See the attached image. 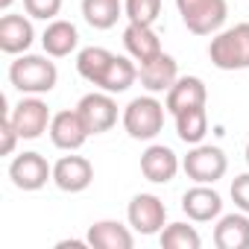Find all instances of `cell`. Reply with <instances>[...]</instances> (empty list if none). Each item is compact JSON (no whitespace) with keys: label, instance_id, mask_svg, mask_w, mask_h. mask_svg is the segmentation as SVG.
I'll list each match as a JSON object with an SVG mask.
<instances>
[{"label":"cell","instance_id":"cell-25","mask_svg":"<svg viewBox=\"0 0 249 249\" xmlns=\"http://www.w3.org/2000/svg\"><path fill=\"white\" fill-rule=\"evenodd\" d=\"M159 240H161L164 249H199L202 246L199 231L194 226H188V223H170V226H164L161 234H159Z\"/></svg>","mask_w":249,"mask_h":249},{"label":"cell","instance_id":"cell-30","mask_svg":"<svg viewBox=\"0 0 249 249\" xmlns=\"http://www.w3.org/2000/svg\"><path fill=\"white\" fill-rule=\"evenodd\" d=\"M12 3H15V0H0V9H3V12H6V9H9Z\"/></svg>","mask_w":249,"mask_h":249},{"label":"cell","instance_id":"cell-12","mask_svg":"<svg viewBox=\"0 0 249 249\" xmlns=\"http://www.w3.org/2000/svg\"><path fill=\"white\" fill-rule=\"evenodd\" d=\"M179 167H182L179 156H176L170 147H164V144H153V147H147V150L141 153V173H144V179L153 182V185H167V182H173L176 173H179Z\"/></svg>","mask_w":249,"mask_h":249},{"label":"cell","instance_id":"cell-5","mask_svg":"<svg viewBox=\"0 0 249 249\" xmlns=\"http://www.w3.org/2000/svg\"><path fill=\"white\" fill-rule=\"evenodd\" d=\"M182 170L188 173L191 182L196 185H214L226 176L229 170V159L220 147H211V144H194L188 150V156L182 159Z\"/></svg>","mask_w":249,"mask_h":249},{"label":"cell","instance_id":"cell-14","mask_svg":"<svg viewBox=\"0 0 249 249\" xmlns=\"http://www.w3.org/2000/svg\"><path fill=\"white\" fill-rule=\"evenodd\" d=\"M123 47H126V53L138 65H147V62H153L156 56L164 53L161 50V38L147 24H126V30H123Z\"/></svg>","mask_w":249,"mask_h":249},{"label":"cell","instance_id":"cell-22","mask_svg":"<svg viewBox=\"0 0 249 249\" xmlns=\"http://www.w3.org/2000/svg\"><path fill=\"white\" fill-rule=\"evenodd\" d=\"M111 59H114V53L106 50V47H85V50H79V56H76V73H79L85 82H91V85L100 88V82H103V76H106Z\"/></svg>","mask_w":249,"mask_h":249},{"label":"cell","instance_id":"cell-21","mask_svg":"<svg viewBox=\"0 0 249 249\" xmlns=\"http://www.w3.org/2000/svg\"><path fill=\"white\" fill-rule=\"evenodd\" d=\"M138 79V68H135V59L132 56H114L103 82H100V91H108V94H123L129 91Z\"/></svg>","mask_w":249,"mask_h":249},{"label":"cell","instance_id":"cell-1","mask_svg":"<svg viewBox=\"0 0 249 249\" xmlns=\"http://www.w3.org/2000/svg\"><path fill=\"white\" fill-rule=\"evenodd\" d=\"M9 82L12 88H18L21 94H50L59 82V68L56 62H50L47 56H36V53H21L12 65H9Z\"/></svg>","mask_w":249,"mask_h":249},{"label":"cell","instance_id":"cell-20","mask_svg":"<svg viewBox=\"0 0 249 249\" xmlns=\"http://www.w3.org/2000/svg\"><path fill=\"white\" fill-rule=\"evenodd\" d=\"M76 44H79L76 27H73L71 21H62V18L50 21L47 30H44V36H41V47H44V53H47L50 59H65V56H71V53L76 50Z\"/></svg>","mask_w":249,"mask_h":249},{"label":"cell","instance_id":"cell-28","mask_svg":"<svg viewBox=\"0 0 249 249\" xmlns=\"http://www.w3.org/2000/svg\"><path fill=\"white\" fill-rule=\"evenodd\" d=\"M0 135H3V147H0V153H3V156H12L21 135H18V129H15L9 111H3V117H0Z\"/></svg>","mask_w":249,"mask_h":249},{"label":"cell","instance_id":"cell-6","mask_svg":"<svg viewBox=\"0 0 249 249\" xmlns=\"http://www.w3.org/2000/svg\"><path fill=\"white\" fill-rule=\"evenodd\" d=\"M9 117L24 141H36L44 132H50V120H53L50 106L36 94H24V100L15 108H9Z\"/></svg>","mask_w":249,"mask_h":249},{"label":"cell","instance_id":"cell-16","mask_svg":"<svg viewBox=\"0 0 249 249\" xmlns=\"http://www.w3.org/2000/svg\"><path fill=\"white\" fill-rule=\"evenodd\" d=\"M138 79H141V85H144L150 94H167L170 85L179 79V65H176L173 56L161 53V56H156L153 62H147V65L138 68Z\"/></svg>","mask_w":249,"mask_h":249},{"label":"cell","instance_id":"cell-18","mask_svg":"<svg viewBox=\"0 0 249 249\" xmlns=\"http://www.w3.org/2000/svg\"><path fill=\"white\" fill-rule=\"evenodd\" d=\"M214 246L217 249H249V214H223L214 226Z\"/></svg>","mask_w":249,"mask_h":249},{"label":"cell","instance_id":"cell-11","mask_svg":"<svg viewBox=\"0 0 249 249\" xmlns=\"http://www.w3.org/2000/svg\"><path fill=\"white\" fill-rule=\"evenodd\" d=\"M94 182V164L85 156H62L53 164V185L65 194H82Z\"/></svg>","mask_w":249,"mask_h":249},{"label":"cell","instance_id":"cell-15","mask_svg":"<svg viewBox=\"0 0 249 249\" xmlns=\"http://www.w3.org/2000/svg\"><path fill=\"white\" fill-rule=\"evenodd\" d=\"M36 30L27 15H3L0 18V50L9 56H21L33 47Z\"/></svg>","mask_w":249,"mask_h":249},{"label":"cell","instance_id":"cell-9","mask_svg":"<svg viewBox=\"0 0 249 249\" xmlns=\"http://www.w3.org/2000/svg\"><path fill=\"white\" fill-rule=\"evenodd\" d=\"M76 111L82 114L91 135H103L117 123V103L108 91H91L76 103Z\"/></svg>","mask_w":249,"mask_h":249},{"label":"cell","instance_id":"cell-8","mask_svg":"<svg viewBox=\"0 0 249 249\" xmlns=\"http://www.w3.org/2000/svg\"><path fill=\"white\" fill-rule=\"evenodd\" d=\"M9 179L18 191H41L47 182H53V167L41 153H21L9 164Z\"/></svg>","mask_w":249,"mask_h":249},{"label":"cell","instance_id":"cell-10","mask_svg":"<svg viewBox=\"0 0 249 249\" xmlns=\"http://www.w3.org/2000/svg\"><path fill=\"white\" fill-rule=\"evenodd\" d=\"M88 126L76 108H65L59 114H53L50 120V141L56 150H65V153H76L82 150V144L88 141Z\"/></svg>","mask_w":249,"mask_h":249},{"label":"cell","instance_id":"cell-3","mask_svg":"<svg viewBox=\"0 0 249 249\" xmlns=\"http://www.w3.org/2000/svg\"><path fill=\"white\" fill-rule=\"evenodd\" d=\"M164 111H167V106L159 103L156 94L135 97L123 108V129L135 141H153L164 129Z\"/></svg>","mask_w":249,"mask_h":249},{"label":"cell","instance_id":"cell-13","mask_svg":"<svg viewBox=\"0 0 249 249\" xmlns=\"http://www.w3.org/2000/svg\"><path fill=\"white\" fill-rule=\"evenodd\" d=\"M182 211L194 223H211L223 214V196L211 185H194L182 196Z\"/></svg>","mask_w":249,"mask_h":249},{"label":"cell","instance_id":"cell-27","mask_svg":"<svg viewBox=\"0 0 249 249\" xmlns=\"http://www.w3.org/2000/svg\"><path fill=\"white\" fill-rule=\"evenodd\" d=\"M24 12L38 21H56L62 12V0H24Z\"/></svg>","mask_w":249,"mask_h":249},{"label":"cell","instance_id":"cell-7","mask_svg":"<svg viewBox=\"0 0 249 249\" xmlns=\"http://www.w3.org/2000/svg\"><path fill=\"white\" fill-rule=\"evenodd\" d=\"M126 217L138 234H161V229L167 226V205L156 194H135L126 208Z\"/></svg>","mask_w":249,"mask_h":249},{"label":"cell","instance_id":"cell-23","mask_svg":"<svg viewBox=\"0 0 249 249\" xmlns=\"http://www.w3.org/2000/svg\"><path fill=\"white\" fill-rule=\"evenodd\" d=\"M176 117V135L179 141H185L188 147L194 144H202L205 132H208V114H205V106H194V108H185Z\"/></svg>","mask_w":249,"mask_h":249},{"label":"cell","instance_id":"cell-4","mask_svg":"<svg viewBox=\"0 0 249 249\" xmlns=\"http://www.w3.org/2000/svg\"><path fill=\"white\" fill-rule=\"evenodd\" d=\"M176 9L182 15V24L194 36H214L223 30L229 6L226 0H176Z\"/></svg>","mask_w":249,"mask_h":249},{"label":"cell","instance_id":"cell-31","mask_svg":"<svg viewBox=\"0 0 249 249\" xmlns=\"http://www.w3.org/2000/svg\"><path fill=\"white\" fill-rule=\"evenodd\" d=\"M246 164H249V141H246Z\"/></svg>","mask_w":249,"mask_h":249},{"label":"cell","instance_id":"cell-2","mask_svg":"<svg viewBox=\"0 0 249 249\" xmlns=\"http://www.w3.org/2000/svg\"><path fill=\"white\" fill-rule=\"evenodd\" d=\"M208 59L220 71H246L249 68V21L214 33L208 44Z\"/></svg>","mask_w":249,"mask_h":249},{"label":"cell","instance_id":"cell-29","mask_svg":"<svg viewBox=\"0 0 249 249\" xmlns=\"http://www.w3.org/2000/svg\"><path fill=\"white\" fill-rule=\"evenodd\" d=\"M231 199H234V205L240 211L249 214V173L234 176V182H231Z\"/></svg>","mask_w":249,"mask_h":249},{"label":"cell","instance_id":"cell-17","mask_svg":"<svg viewBox=\"0 0 249 249\" xmlns=\"http://www.w3.org/2000/svg\"><path fill=\"white\" fill-rule=\"evenodd\" d=\"M205 100H208V88H205V82L199 76H179L170 85V91L164 97V106H167L170 114H179L185 108L205 106Z\"/></svg>","mask_w":249,"mask_h":249},{"label":"cell","instance_id":"cell-19","mask_svg":"<svg viewBox=\"0 0 249 249\" xmlns=\"http://www.w3.org/2000/svg\"><path fill=\"white\" fill-rule=\"evenodd\" d=\"M85 240L94 249H132L135 246V234L129 231V226H123L117 220H97L88 229Z\"/></svg>","mask_w":249,"mask_h":249},{"label":"cell","instance_id":"cell-26","mask_svg":"<svg viewBox=\"0 0 249 249\" xmlns=\"http://www.w3.org/2000/svg\"><path fill=\"white\" fill-rule=\"evenodd\" d=\"M123 15L129 18V24L153 27L161 15V0H126V3H123Z\"/></svg>","mask_w":249,"mask_h":249},{"label":"cell","instance_id":"cell-24","mask_svg":"<svg viewBox=\"0 0 249 249\" xmlns=\"http://www.w3.org/2000/svg\"><path fill=\"white\" fill-rule=\"evenodd\" d=\"M123 15L120 0H82V18L94 30H111Z\"/></svg>","mask_w":249,"mask_h":249}]
</instances>
